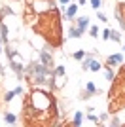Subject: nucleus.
Masks as SVG:
<instances>
[{
    "instance_id": "f257e3e1",
    "label": "nucleus",
    "mask_w": 125,
    "mask_h": 127,
    "mask_svg": "<svg viewBox=\"0 0 125 127\" xmlns=\"http://www.w3.org/2000/svg\"><path fill=\"white\" fill-rule=\"evenodd\" d=\"M40 63L46 64V66H49V68H53V55L49 49H40Z\"/></svg>"
},
{
    "instance_id": "f03ea898",
    "label": "nucleus",
    "mask_w": 125,
    "mask_h": 127,
    "mask_svg": "<svg viewBox=\"0 0 125 127\" xmlns=\"http://www.w3.org/2000/svg\"><path fill=\"white\" fill-rule=\"evenodd\" d=\"M123 63V53H112L106 59V66H118Z\"/></svg>"
},
{
    "instance_id": "7ed1b4c3",
    "label": "nucleus",
    "mask_w": 125,
    "mask_h": 127,
    "mask_svg": "<svg viewBox=\"0 0 125 127\" xmlns=\"http://www.w3.org/2000/svg\"><path fill=\"white\" fill-rule=\"evenodd\" d=\"M76 11H78V4H68L66 11H64V19H74V17H76Z\"/></svg>"
},
{
    "instance_id": "20e7f679",
    "label": "nucleus",
    "mask_w": 125,
    "mask_h": 127,
    "mask_svg": "<svg viewBox=\"0 0 125 127\" xmlns=\"http://www.w3.org/2000/svg\"><path fill=\"white\" fill-rule=\"evenodd\" d=\"M0 40H2V44L10 42V38H8V25L6 23H0Z\"/></svg>"
},
{
    "instance_id": "39448f33",
    "label": "nucleus",
    "mask_w": 125,
    "mask_h": 127,
    "mask_svg": "<svg viewBox=\"0 0 125 127\" xmlns=\"http://www.w3.org/2000/svg\"><path fill=\"white\" fill-rule=\"evenodd\" d=\"M66 84V76H53V89H61Z\"/></svg>"
},
{
    "instance_id": "423d86ee",
    "label": "nucleus",
    "mask_w": 125,
    "mask_h": 127,
    "mask_svg": "<svg viewBox=\"0 0 125 127\" xmlns=\"http://www.w3.org/2000/svg\"><path fill=\"white\" fill-rule=\"evenodd\" d=\"M76 27H78V29H82V31L85 32V31L89 29V17H85V15L78 17V25H76Z\"/></svg>"
},
{
    "instance_id": "0eeeda50",
    "label": "nucleus",
    "mask_w": 125,
    "mask_h": 127,
    "mask_svg": "<svg viewBox=\"0 0 125 127\" xmlns=\"http://www.w3.org/2000/svg\"><path fill=\"white\" fill-rule=\"evenodd\" d=\"M83 34L82 29H78V27H72V29H68V36L66 38H80Z\"/></svg>"
},
{
    "instance_id": "6e6552de",
    "label": "nucleus",
    "mask_w": 125,
    "mask_h": 127,
    "mask_svg": "<svg viewBox=\"0 0 125 127\" xmlns=\"http://www.w3.org/2000/svg\"><path fill=\"white\" fill-rule=\"evenodd\" d=\"M82 122H83V114H82V112H76V114H74V118H72V122H70V125L80 127V125H82Z\"/></svg>"
},
{
    "instance_id": "1a4fd4ad",
    "label": "nucleus",
    "mask_w": 125,
    "mask_h": 127,
    "mask_svg": "<svg viewBox=\"0 0 125 127\" xmlns=\"http://www.w3.org/2000/svg\"><path fill=\"white\" fill-rule=\"evenodd\" d=\"M4 120H6L8 125H15V123H17V116H15V114H11V112H6V114H4Z\"/></svg>"
},
{
    "instance_id": "9d476101",
    "label": "nucleus",
    "mask_w": 125,
    "mask_h": 127,
    "mask_svg": "<svg viewBox=\"0 0 125 127\" xmlns=\"http://www.w3.org/2000/svg\"><path fill=\"white\" fill-rule=\"evenodd\" d=\"M104 80H108V82H114V78H116V72L112 68H110V66H106V68H104Z\"/></svg>"
},
{
    "instance_id": "9b49d317",
    "label": "nucleus",
    "mask_w": 125,
    "mask_h": 127,
    "mask_svg": "<svg viewBox=\"0 0 125 127\" xmlns=\"http://www.w3.org/2000/svg\"><path fill=\"white\" fill-rule=\"evenodd\" d=\"M8 15H13V10H11L10 6H2V8H0V19H2V17H8Z\"/></svg>"
},
{
    "instance_id": "f8f14e48",
    "label": "nucleus",
    "mask_w": 125,
    "mask_h": 127,
    "mask_svg": "<svg viewBox=\"0 0 125 127\" xmlns=\"http://www.w3.org/2000/svg\"><path fill=\"white\" fill-rule=\"evenodd\" d=\"M89 70H93V72H99L102 70V64L97 61V59H91V64H89Z\"/></svg>"
},
{
    "instance_id": "ddd939ff",
    "label": "nucleus",
    "mask_w": 125,
    "mask_h": 127,
    "mask_svg": "<svg viewBox=\"0 0 125 127\" xmlns=\"http://www.w3.org/2000/svg\"><path fill=\"white\" fill-rule=\"evenodd\" d=\"M85 91H87V93H91V95H97V93H99V89H97V85H95L93 82H87V85H85Z\"/></svg>"
},
{
    "instance_id": "4468645a",
    "label": "nucleus",
    "mask_w": 125,
    "mask_h": 127,
    "mask_svg": "<svg viewBox=\"0 0 125 127\" xmlns=\"http://www.w3.org/2000/svg\"><path fill=\"white\" fill-rule=\"evenodd\" d=\"M110 40L121 44V34H120V32H116V31H110Z\"/></svg>"
},
{
    "instance_id": "2eb2a0df",
    "label": "nucleus",
    "mask_w": 125,
    "mask_h": 127,
    "mask_svg": "<svg viewBox=\"0 0 125 127\" xmlns=\"http://www.w3.org/2000/svg\"><path fill=\"white\" fill-rule=\"evenodd\" d=\"M83 57H85V51H83V49H78V51L72 53V59H76V61H82Z\"/></svg>"
},
{
    "instance_id": "dca6fc26",
    "label": "nucleus",
    "mask_w": 125,
    "mask_h": 127,
    "mask_svg": "<svg viewBox=\"0 0 125 127\" xmlns=\"http://www.w3.org/2000/svg\"><path fill=\"white\" fill-rule=\"evenodd\" d=\"M15 97V91L11 89V91H6L4 93V102H11V99Z\"/></svg>"
},
{
    "instance_id": "f3484780",
    "label": "nucleus",
    "mask_w": 125,
    "mask_h": 127,
    "mask_svg": "<svg viewBox=\"0 0 125 127\" xmlns=\"http://www.w3.org/2000/svg\"><path fill=\"white\" fill-rule=\"evenodd\" d=\"M64 72H66V70H64V66H55V68H53V76H64Z\"/></svg>"
},
{
    "instance_id": "a211bd4d",
    "label": "nucleus",
    "mask_w": 125,
    "mask_h": 127,
    "mask_svg": "<svg viewBox=\"0 0 125 127\" xmlns=\"http://www.w3.org/2000/svg\"><path fill=\"white\" fill-rule=\"evenodd\" d=\"M91 59H93V55H89L87 59H83V61H82V70H89V64H91Z\"/></svg>"
},
{
    "instance_id": "6ab92c4d",
    "label": "nucleus",
    "mask_w": 125,
    "mask_h": 127,
    "mask_svg": "<svg viewBox=\"0 0 125 127\" xmlns=\"http://www.w3.org/2000/svg\"><path fill=\"white\" fill-rule=\"evenodd\" d=\"M99 32H100V27H97V25H93L91 29H89V34H91L93 38H97V36H99Z\"/></svg>"
},
{
    "instance_id": "aec40b11",
    "label": "nucleus",
    "mask_w": 125,
    "mask_h": 127,
    "mask_svg": "<svg viewBox=\"0 0 125 127\" xmlns=\"http://www.w3.org/2000/svg\"><path fill=\"white\" fill-rule=\"evenodd\" d=\"M89 4L93 10H100V4H102V0H89Z\"/></svg>"
},
{
    "instance_id": "412c9836",
    "label": "nucleus",
    "mask_w": 125,
    "mask_h": 127,
    "mask_svg": "<svg viewBox=\"0 0 125 127\" xmlns=\"http://www.w3.org/2000/svg\"><path fill=\"white\" fill-rule=\"evenodd\" d=\"M97 17H99L102 23H108V15H106V13H102V11H99V10H97Z\"/></svg>"
},
{
    "instance_id": "4be33fe9",
    "label": "nucleus",
    "mask_w": 125,
    "mask_h": 127,
    "mask_svg": "<svg viewBox=\"0 0 125 127\" xmlns=\"http://www.w3.org/2000/svg\"><path fill=\"white\" fill-rule=\"evenodd\" d=\"M87 120H89V122H91V123H100V120H99V118H97V116H95V114H91V112H89V114H87Z\"/></svg>"
},
{
    "instance_id": "5701e85b",
    "label": "nucleus",
    "mask_w": 125,
    "mask_h": 127,
    "mask_svg": "<svg viewBox=\"0 0 125 127\" xmlns=\"http://www.w3.org/2000/svg\"><path fill=\"white\" fill-rule=\"evenodd\" d=\"M102 40H110V29H102V34H100Z\"/></svg>"
},
{
    "instance_id": "b1692460",
    "label": "nucleus",
    "mask_w": 125,
    "mask_h": 127,
    "mask_svg": "<svg viewBox=\"0 0 125 127\" xmlns=\"http://www.w3.org/2000/svg\"><path fill=\"white\" fill-rule=\"evenodd\" d=\"M110 125H112V127H120V125H121V120H120V118H112Z\"/></svg>"
},
{
    "instance_id": "393cba45",
    "label": "nucleus",
    "mask_w": 125,
    "mask_h": 127,
    "mask_svg": "<svg viewBox=\"0 0 125 127\" xmlns=\"http://www.w3.org/2000/svg\"><path fill=\"white\" fill-rule=\"evenodd\" d=\"M99 120H100V122H106V120H108V114H106V112H104V114H100Z\"/></svg>"
},
{
    "instance_id": "a878e982",
    "label": "nucleus",
    "mask_w": 125,
    "mask_h": 127,
    "mask_svg": "<svg viewBox=\"0 0 125 127\" xmlns=\"http://www.w3.org/2000/svg\"><path fill=\"white\" fill-rule=\"evenodd\" d=\"M13 91H15V95H21V93H23V87H21V85H17Z\"/></svg>"
},
{
    "instance_id": "bb28decb",
    "label": "nucleus",
    "mask_w": 125,
    "mask_h": 127,
    "mask_svg": "<svg viewBox=\"0 0 125 127\" xmlns=\"http://www.w3.org/2000/svg\"><path fill=\"white\" fill-rule=\"evenodd\" d=\"M89 97H91V93H87V91H85V93H82V95H80V99H89Z\"/></svg>"
},
{
    "instance_id": "cd10ccee",
    "label": "nucleus",
    "mask_w": 125,
    "mask_h": 127,
    "mask_svg": "<svg viewBox=\"0 0 125 127\" xmlns=\"http://www.w3.org/2000/svg\"><path fill=\"white\" fill-rule=\"evenodd\" d=\"M59 4H61V6H68V4H70V0H59Z\"/></svg>"
},
{
    "instance_id": "c85d7f7f",
    "label": "nucleus",
    "mask_w": 125,
    "mask_h": 127,
    "mask_svg": "<svg viewBox=\"0 0 125 127\" xmlns=\"http://www.w3.org/2000/svg\"><path fill=\"white\" fill-rule=\"evenodd\" d=\"M78 4L80 6H85V4H87V0H78Z\"/></svg>"
},
{
    "instance_id": "c756f323",
    "label": "nucleus",
    "mask_w": 125,
    "mask_h": 127,
    "mask_svg": "<svg viewBox=\"0 0 125 127\" xmlns=\"http://www.w3.org/2000/svg\"><path fill=\"white\" fill-rule=\"evenodd\" d=\"M32 2H34V0H25V4H27V6H32Z\"/></svg>"
},
{
    "instance_id": "7c9ffc66",
    "label": "nucleus",
    "mask_w": 125,
    "mask_h": 127,
    "mask_svg": "<svg viewBox=\"0 0 125 127\" xmlns=\"http://www.w3.org/2000/svg\"><path fill=\"white\" fill-rule=\"evenodd\" d=\"M2 46H4V44H2V40H0V53H2Z\"/></svg>"
},
{
    "instance_id": "2f4dec72",
    "label": "nucleus",
    "mask_w": 125,
    "mask_h": 127,
    "mask_svg": "<svg viewBox=\"0 0 125 127\" xmlns=\"http://www.w3.org/2000/svg\"><path fill=\"white\" fill-rule=\"evenodd\" d=\"M123 51H125V46H123Z\"/></svg>"
}]
</instances>
